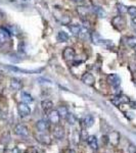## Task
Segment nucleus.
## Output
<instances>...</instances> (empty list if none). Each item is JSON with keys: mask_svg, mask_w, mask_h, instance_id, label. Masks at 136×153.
<instances>
[{"mask_svg": "<svg viewBox=\"0 0 136 153\" xmlns=\"http://www.w3.org/2000/svg\"><path fill=\"white\" fill-rule=\"evenodd\" d=\"M112 25L113 27L118 31H123L126 27V19H124V16L122 14L117 16H114L112 19Z\"/></svg>", "mask_w": 136, "mask_h": 153, "instance_id": "1", "label": "nucleus"}, {"mask_svg": "<svg viewBox=\"0 0 136 153\" xmlns=\"http://www.w3.org/2000/svg\"><path fill=\"white\" fill-rule=\"evenodd\" d=\"M18 111H19V114L21 115L22 117H26L31 114V108H30L29 104L21 102L18 104Z\"/></svg>", "mask_w": 136, "mask_h": 153, "instance_id": "2", "label": "nucleus"}, {"mask_svg": "<svg viewBox=\"0 0 136 153\" xmlns=\"http://www.w3.org/2000/svg\"><path fill=\"white\" fill-rule=\"evenodd\" d=\"M129 102H130L129 97H128V96H126V95L118 94L112 99V103L114 105H116V106H120L122 104H127V103H129Z\"/></svg>", "mask_w": 136, "mask_h": 153, "instance_id": "3", "label": "nucleus"}, {"mask_svg": "<svg viewBox=\"0 0 136 153\" xmlns=\"http://www.w3.org/2000/svg\"><path fill=\"white\" fill-rule=\"evenodd\" d=\"M107 82L108 83V85H111L112 87L118 88L121 84V78L117 75V74H111V75L108 76Z\"/></svg>", "mask_w": 136, "mask_h": 153, "instance_id": "4", "label": "nucleus"}, {"mask_svg": "<svg viewBox=\"0 0 136 153\" xmlns=\"http://www.w3.org/2000/svg\"><path fill=\"white\" fill-rule=\"evenodd\" d=\"M35 138L37 141L42 143V144H44V145H49L51 143L50 136L48 134H46L45 132H39L38 134L35 135Z\"/></svg>", "mask_w": 136, "mask_h": 153, "instance_id": "5", "label": "nucleus"}, {"mask_svg": "<svg viewBox=\"0 0 136 153\" xmlns=\"http://www.w3.org/2000/svg\"><path fill=\"white\" fill-rule=\"evenodd\" d=\"M14 134L19 136V137H28L29 136V129L23 124H19L14 128Z\"/></svg>", "mask_w": 136, "mask_h": 153, "instance_id": "6", "label": "nucleus"}, {"mask_svg": "<svg viewBox=\"0 0 136 153\" xmlns=\"http://www.w3.org/2000/svg\"><path fill=\"white\" fill-rule=\"evenodd\" d=\"M76 56V52L74 50L73 47H66L64 49L63 51V57L65 60L67 61H71V60H74Z\"/></svg>", "mask_w": 136, "mask_h": 153, "instance_id": "7", "label": "nucleus"}, {"mask_svg": "<svg viewBox=\"0 0 136 153\" xmlns=\"http://www.w3.org/2000/svg\"><path fill=\"white\" fill-rule=\"evenodd\" d=\"M59 120H61V115L58 112V110L52 109L50 112L48 113V122L51 123L53 125H58Z\"/></svg>", "mask_w": 136, "mask_h": 153, "instance_id": "8", "label": "nucleus"}, {"mask_svg": "<svg viewBox=\"0 0 136 153\" xmlns=\"http://www.w3.org/2000/svg\"><path fill=\"white\" fill-rule=\"evenodd\" d=\"M82 82L87 86H93L95 84V78L92 74L90 73H85L81 78Z\"/></svg>", "mask_w": 136, "mask_h": 153, "instance_id": "9", "label": "nucleus"}, {"mask_svg": "<svg viewBox=\"0 0 136 153\" xmlns=\"http://www.w3.org/2000/svg\"><path fill=\"white\" fill-rule=\"evenodd\" d=\"M10 38V33L7 31L5 27H0V45L4 44Z\"/></svg>", "mask_w": 136, "mask_h": 153, "instance_id": "10", "label": "nucleus"}, {"mask_svg": "<svg viewBox=\"0 0 136 153\" xmlns=\"http://www.w3.org/2000/svg\"><path fill=\"white\" fill-rule=\"evenodd\" d=\"M9 88L11 89L12 91H21L22 88H23V83H22L21 80L19 79H11L10 80V83H9Z\"/></svg>", "mask_w": 136, "mask_h": 153, "instance_id": "11", "label": "nucleus"}, {"mask_svg": "<svg viewBox=\"0 0 136 153\" xmlns=\"http://www.w3.org/2000/svg\"><path fill=\"white\" fill-rule=\"evenodd\" d=\"M76 10H77V13L79 14V16H80L81 19H87V16H89V7L85 6V5H79L77 6V8H76Z\"/></svg>", "mask_w": 136, "mask_h": 153, "instance_id": "12", "label": "nucleus"}, {"mask_svg": "<svg viewBox=\"0 0 136 153\" xmlns=\"http://www.w3.org/2000/svg\"><path fill=\"white\" fill-rule=\"evenodd\" d=\"M41 107H42V110H43L45 113H48L53 109V102L51 100H43L41 102Z\"/></svg>", "mask_w": 136, "mask_h": 153, "instance_id": "13", "label": "nucleus"}, {"mask_svg": "<svg viewBox=\"0 0 136 153\" xmlns=\"http://www.w3.org/2000/svg\"><path fill=\"white\" fill-rule=\"evenodd\" d=\"M36 129L38 130V132H46L49 129V123L44 120H38L36 123Z\"/></svg>", "mask_w": 136, "mask_h": 153, "instance_id": "14", "label": "nucleus"}, {"mask_svg": "<svg viewBox=\"0 0 136 153\" xmlns=\"http://www.w3.org/2000/svg\"><path fill=\"white\" fill-rule=\"evenodd\" d=\"M53 136L55 139L61 140L65 137V129H64L63 127H61V126L56 125V127L54 128V130H53Z\"/></svg>", "mask_w": 136, "mask_h": 153, "instance_id": "15", "label": "nucleus"}, {"mask_svg": "<svg viewBox=\"0 0 136 153\" xmlns=\"http://www.w3.org/2000/svg\"><path fill=\"white\" fill-rule=\"evenodd\" d=\"M86 141H87L88 145H89V147H90L91 149H93V150H97V149H98L97 138H96L94 135L88 136V138H87V140H86Z\"/></svg>", "mask_w": 136, "mask_h": 153, "instance_id": "16", "label": "nucleus"}, {"mask_svg": "<svg viewBox=\"0 0 136 153\" xmlns=\"http://www.w3.org/2000/svg\"><path fill=\"white\" fill-rule=\"evenodd\" d=\"M5 68L7 70L11 71H16V73H23V74H34V73H38V71H28V70H22V68H16V66H11V65H5Z\"/></svg>", "mask_w": 136, "mask_h": 153, "instance_id": "17", "label": "nucleus"}, {"mask_svg": "<svg viewBox=\"0 0 136 153\" xmlns=\"http://www.w3.org/2000/svg\"><path fill=\"white\" fill-rule=\"evenodd\" d=\"M93 11L95 12V14L98 16V18H105L107 16V12H105V9L102 8L99 5H93Z\"/></svg>", "mask_w": 136, "mask_h": 153, "instance_id": "18", "label": "nucleus"}, {"mask_svg": "<svg viewBox=\"0 0 136 153\" xmlns=\"http://www.w3.org/2000/svg\"><path fill=\"white\" fill-rule=\"evenodd\" d=\"M69 29H70L72 35L75 37H79V35H80V33H81V30H82V27H81L80 25H71V26L69 27Z\"/></svg>", "mask_w": 136, "mask_h": 153, "instance_id": "19", "label": "nucleus"}, {"mask_svg": "<svg viewBox=\"0 0 136 153\" xmlns=\"http://www.w3.org/2000/svg\"><path fill=\"white\" fill-rule=\"evenodd\" d=\"M83 124L86 128H91L94 125V117L90 114L86 115V117L83 118Z\"/></svg>", "mask_w": 136, "mask_h": 153, "instance_id": "20", "label": "nucleus"}, {"mask_svg": "<svg viewBox=\"0 0 136 153\" xmlns=\"http://www.w3.org/2000/svg\"><path fill=\"white\" fill-rule=\"evenodd\" d=\"M21 98H22V102L27 103V104L32 103L34 101V98L32 97V95H30L29 93H26V92H22Z\"/></svg>", "mask_w": 136, "mask_h": 153, "instance_id": "21", "label": "nucleus"}, {"mask_svg": "<svg viewBox=\"0 0 136 153\" xmlns=\"http://www.w3.org/2000/svg\"><path fill=\"white\" fill-rule=\"evenodd\" d=\"M56 110H58V112L59 113L61 117H63V118H66L67 117H68L69 113H70L69 112V109L67 108V106H64V105L58 106V108Z\"/></svg>", "mask_w": 136, "mask_h": 153, "instance_id": "22", "label": "nucleus"}, {"mask_svg": "<svg viewBox=\"0 0 136 153\" xmlns=\"http://www.w3.org/2000/svg\"><path fill=\"white\" fill-rule=\"evenodd\" d=\"M69 35L66 33V32H64V31H61V32H58V36H56V39H58V42H67L69 40Z\"/></svg>", "mask_w": 136, "mask_h": 153, "instance_id": "23", "label": "nucleus"}, {"mask_svg": "<svg viewBox=\"0 0 136 153\" xmlns=\"http://www.w3.org/2000/svg\"><path fill=\"white\" fill-rule=\"evenodd\" d=\"M66 120H68L69 124L72 125V126L77 124V117H76L75 114H73V113H69L68 117H66Z\"/></svg>", "mask_w": 136, "mask_h": 153, "instance_id": "24", "label": "nucleus"}, {"mask_svg": "<svg viewBox=\"0 0 136 153\" xmlns=\"http://www.w3.org/2000/svg\"><path fill=\"white\" fill-rule=\"evenodd\" d=\"M90 39H91V41H92L94 44H99L100 41H101L100 36L98 35L97 33H91L90 34Z\"/></svg>", "mask_w": 136, "mask_h": 153, "instance_id": "25", "label": "nucleus"}, {"mask_svg": "<svg viewBox=\"0 0 136 153\" xmlns=\"http://www.w3.org/2000/svg\"><path fill=\"white\" fill-rule=\"evenodd\" d=\"M126 42H127L128 46H130V47H134L136 46V37L134 36H130V37H127V39H126Z\"/></svg>", "mask_w": 136, "mask_h": 153, "instance_id": "26", "label": "nucleus"}, {"mask_svg": "<svg viewBox=\"0 0 136 153\" xmlns=\"http://www.w3.org/2000/svg\"><path fill=\"white\" fill-rule=\"evenodd\" d=\"M117 9H118V11L120 14H125V13H127L128 7L125 6L124 4H122V3H118L117 4Z\"/></svg>", "mask_w": 136, "mask_h": 153, "instance_id": "27", "label": "nucleus"}, {"mask_svg": "<svg viewBox=\"0 0 136 153\" xmlns=\"http://www.w3.org/2000/svg\"><path fill=\"white\" fill-rule=\"evenodd\" d=\"M99 44H100V45H102V46H105V47H107V48H110V47H112V46H113V42L111 40H102V39H101Z\"/></svg>", "mask_w": 136, "mask_h": 153, "instance_id": "28", "label": "nucleus"}, {"mask_svg": "<svg viewBox=\"0 0 136 153\" xmlns=\"http://www.w3.org/2000/svg\"><path fill=\"white\" fill-rule=\"evenodd\" d=\"M127 12L131 16H136V6H129L127 9Z\"/></svg>", "mask_w": 136, "mask_h": 153, "instance_id": "29", "label": "nucleus"}, {"mask_svg": "<svg viewBox=\"0 0 136 153\" xmlns=\"http://www.w3.org/2000/svg\"><path fill=\"white\" fill-rule=\"evenodd\" d=\"M128 152L129 153H136V146L133 144H131L129 147H128Z\"/></svg>", "mask_w": 136, "mask_h": 153, "instance_id": "30", "label": "nucleus"}, {"mask_svg": "<svg viewBox=\"0 0 136 153\" xmlns=\"http://www.w3.org/2000/svg\"><path fill=\"white\" fill-rule=\"evenodd\" d=\"M80 138L82 140H87V138H88V135L86 134V131H81V134H80Z\"/></svg>", "mask_w": 136, "mask_h": 153, "instance_id": "31", "label": "nucleus"}, {"mask_svg": "<svg viewBox=\"0 0 136 153\" xmlns=\"http://www.w3.org/2000/svg\"><path fill=\"white\" fill-rule=\"evenodd\" d=\"M129 105H130L131 108H133V109H136V101H130Z\"/></svg>", "mask_w": 136, "mask_h": 153, "instance_id": "32", "label": "nucleus"}, {"mask_svg": "<svg viewBox=\"0 0 136 153\" xmlns=\"http://www.w3.org/2000/svg\"><path fill=\"white\" fill-rule=\"evenodd\" d=\"M101 139H102V143H108V136H102V138H101Z\"/></svg>", "mask_w": 136, "mask_h": 153, "instance_id": "33", "label": "nucleus"}, {"mask_svg": "<svg viewBox=\"0 0 136 153\" xmlns=\"http://www.w3.org/2000/svg\"><path fill=\"white\" fill-rule=\"evenodd\" d=\"M132 23L136 25V16H132Z\"/></svg>", "mask_w": 136, "mask_h": 153, "instance_id": "34", "label": "nucleus"}, {"mask_svg": "<svg viewBox=\"0 0 136 153\" xmlns=\"http://www.w3.org/2000/svg\"><path fill=\"white\" fill-rule=\"evenodd\" d=\"M67 153H76V152L74 151V150H71V149H69L68 151H67Z\"/></svg>", "mask_w": 136, "mask_h": 153, "instance_id": "35", "label": "nucleus"}, {"mask_svg": "<svg viewBox=\"0 0 136 153\" xmlns=\"http://www.w3.org/2000/svg\"><path fill=\"white\" fill-rule=\"evenodd\" d=\"M2 78H3V75H2V73L0 71V81L2 80Z\"/></svg>", "mask_w": 136, "mask_h": 153, "instance_id": "36", "label": "nucleus"}, {"mask_svg": "<svg viewBox=\"0 0 136 153\" xmlns=\"http://www.w3.org/2000/svg\"><path fill=\"white\" fill-rule=\"evenodd\" d=\"M74 2H82V1H84V0H73Z\"/></svg>", "mask_w": 136, "mask_h": 153, "instance_id": "37", "label": "nucleus"}, {"mask_svg": "<svg viewBox=\"0 0 136 153\" xmlns=\"http://www.w3.org/2000/svg\"><path fill=\"white\" fill-rule=\"evenodd\" d=\"M133 49H134V52L136 53V46H134V47H133Z\"/></svg>", "mask_w": 136, "mask_h": 153, "instance_id": "38", "label": "nucleus"}, {"mask_svg": "<svg viewBox=\"0 0 136 153\" xmlns=\"http://www.w3.org/2000/svg\"><path fill=\"white\" fill-rule=\"evenodd\" d=\"M134 31H135V33H136V25H134Z\"/></svg>", "mask_w": 136, "mask_h": 153, "instance_id": "39", "label": "nucleus"}, {"mask_svg": "<svg viewBox=\"0 0 136 153\" xmlns=\"http://www.w3.org/2000/svg\"><path fill=\"white\" fill-rule=\"evenodd\" d=\"M0 112H1V110H0Z\"/></svg>", "mask_w": 136, "mask_h": 153, "instance_id": "40", "label": "nucleus"}]
</instances>
